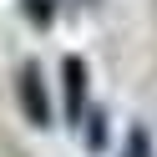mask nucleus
Listing matches in <instances>:
<instances>
[{
	"label": "nucleus",
	"instance_id": "f257e3e1",
	"mask_svg": "<svg viewBox=\"0 0 157 157\" xmlns=\"http://www.w3.org/2000/svg\"><path fill=\"white\" fill-rule=\"evenodd\" d=\"M25 101H31V117L46 122V106H41V91H36V71H25Z\"/></svg>",
	"mask_w": 157,
	"mask_h": 157
},
{
	"label": "nucleus",
	"instance_id": "f03ea898",
	"mask_svg": "<svg viewBox=\"0 0 157 157\" xmlns=\"http://www.w3.org/2000/svg\"><path fill=\"white\" fill-rule=\"evenodd\" d=\"M127 157H147V137H132V147H127Z\"/></svg>",
	"mask_w": 157,
	"mask_h": 157
}]
</instances>
